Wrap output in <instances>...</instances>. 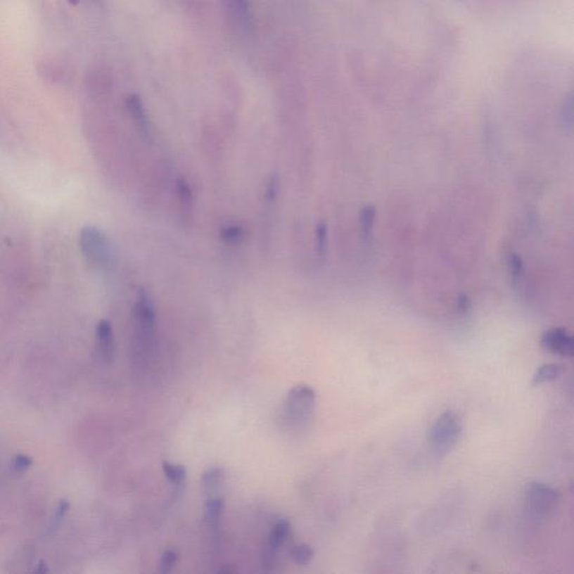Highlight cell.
Wrapping results in <instances>:
<instances>
[{
	"label": "cell",
	"instance_id": "1",
	"mask_svg": "<svg viewBox=\"0 0 574 574\" xmlns=\"http://www.w3.org/2000/svg\"><path fill=\"white\" fill-rule=\"evenodd\" d=\"M461 434V420L454 412L447 411L438 417L428 432V445L434 456H447L456 447Z\"/></svg>",
	"mask_w": 574,
	"mask_h": 574
},
{
	"label": "cell",
	"instance_id": "2",
	"mask_svg": "<svg viewBox=\"0 0 574 574\" xmlns=\"http://www.w3.org/2000/svg\"><path fill=\"white\" fill-rule=\"evenodd\" d=\"M80 248L84 260L96 269H106L111 264V245L105 232L96 227H83L80 232Z\"/></svg>",
	"mask_w": 574,
	"mask_h": 574
},
{
	"label": "cell",
	"instance_id": "3",
	"mask_svg": "<svg viewBox=\"0 0 574 574\" xmlns=\"http://www.w3.org/2000/svg\"><path fill=\"white\" fill-rule=\"evenodd\" d=\"M561 495L547 483H530L525 488V502L536 518H549L560 505Z\"/></svg>",
	"mask_w": 574,
	"mask_h": 574
},
{
	"label": "cell",
	"instance_id": "4",
	"mask_svg": "<svg viewBox=\"0 0 574 574\" xmlns=\"http://www.w3.org/2000/svg\"><path fill=\"white\" fill-rule=\"evenodd\" d=\"M314 390L307 385H300L290 390L285 403L287 420L295 424L309 422L315 409Z\"/></svg>",
	"mask_w": 574,
	"mask_h": 574
},
{
	"label": "cell",
	"instance_id": "5",
	"mask_svg": "<svg viewBox=\"0 0 574 574\" xmlns=\"http://www.w3.org/2000/svg\"><path fill=\"white\" fill-rule=\"evenodd\" d=\"M134 314H135L136 326H137L141 337L149 339L154 333L156 313H155L154 304L149 298L148 293L143 288H141L137 294Z\"/></svg>",
	"mask_w": 574,
	"mask_h": 574
},
{
	"label": "cell",
	"instance_id": "6",
	"mask_svg": "<svg viewBox=\"0 0 574 574\" xmlns=\"http://www.w3.org/2000/svg\"><path fill=\"white\" fill-rule=\"evenodd\" d=\"M541 343L542 347L549 354L560 357L573 356V338L566 329H549L542 336Z\"/></svg>",
	"mask_w": 574,
	"mask_h": 574
},
{
	"label": "cell",
	"instance_id": "7",
	"mask_svg": "<svg viewBox=\"0 0 574 574\" xmlns=\"http://www.w3.org/2000/svg\"><path fill=\"white\" fill-rule=\"evenodd\" d=\"M221 3L224 4L227 15L231 20L235 27L243 32L250 31L253 25H251V15L247 0H221Z\"/></svg>",
	"mask_w": 574,
	"mask_h": 574
},
{
	"label": "cell",
	"instance_id": "8",
	"mask_svg": "<svg viewBox=\"0 0 574 574\" xmlns=\"http://www.w3.org/2000/svg\"><path fill=\"white\" fill-rule=\"evenodd\" d=\"M97 343L101 357L107 362H113L116 352L115 337L111 323L108 320H101L97 326Z\"/></svg>",
	"mask_w": 574,
	"mask_h": 574
},
{
	"label": "cell",
	"instance_id": "9",
	"mask_svg": "<svg viewBox=\"0 0 574 574\" xmlns=\"http://www.w3.org/2000/svg\"><path fill=\"white\" fill-rule=\"evenodd\" d=\"M291 525L286 519L279 521L273 530H272L269 540H268L267 549H266L265 558L268 563L273 562L274 558L276 556L279 549L282 547L283 544L286 542L287 537L290 535Z\"/></svg>",
	"mask_w": 574,
	"mask_h": 574
},
{
	"label": "cell",
	"instance_id": "10",
	"mask_svg": "<svg viewBox=\"0 0 574 574\" xmlns=\"http://www.w3.org/2000/svg\"><path fill=\"white\" fill-rule=\"evenodd\" d=\"M128 113L133 118L136 126L141 129L143 133H146L148 130V119H147L146 110L144 108L141 98L137 94H130L126 100Z\"/></svg>",
	"mask_w": 574,
	"mask_h": 574
},
{
	"label": "cell",
	"instance_id": "11",
	"mask_svg": "<svg viewBox=\"0 0 574 574\" xmlns=\"http://www.w3.org/2000/svg\"><path fill=\"white\" fill-rule=\"evenodd\" d=\"M224 470L220 466H213L202 475V489L205 494L212 495L218 492L224 483Z\"/></svg>",
	"mask_w": 574,
	"mask_h": 574
},
{
	"label": "cell",
	"instance_id": "12",
	"mask_svg": "<svg viewBox=\"0 0 574 574\" xmlns=\"http://www.w3.org/2000/svg\"><path fill=\"white\" fill-rule=\"evenodd\" d=\"M224 511V498L219 497V496H212V497L207 500L205 505V521L209 528H218L219 521H220Z\"/></svg>",
	"mask_w": 574,
	"mask_h": 574
},
{
	"label": "cell",
	"instance_id": "13",
	"mask_svg": "<svg viewBox=\"0 0 574 574\" xmlns=\"http://www.w3.org/2000/svg\"><path fill=\"white\" fill-rule=\"evenodd\" d=\"M563 371V367L559 364H545L541 367L538 368L535 375L533 377L532 384L533 386L544 384V383H549V381H555L560 377L561 374Z\"/></svg>",
	"mask_w": 574,
	"mask_h": 574
},
{
	"label": "cell",
	"instance_id": "14",
	"mask_svg": "<svg viewBox=\"0 0 574 574\" xmlns=\"http://www.w3.org/2000/svg\"><path fill=\"white\" fill-rule=\"evenodd\" d=\"M219 235L224 243L237 245L245 239L246 231L243 227L238 226V224H228L221 228Z\"/></svg>",
	"mask_w": 574,
	"mask_h": 574
},
{
	"label": "cell",
	"instance_id": "15",
	"mask_svg": "<svg viewBox=\"0 0 574 574\" xmlns=\"http://www.w3.org/2000/svg\"><path fill=\"white\" fill-rule=\"evenodd\" d=\"M163 471L165 477L174 485H182L186 479V469L182 464L164 462Z\"/></svg>",
	"mask_w": 574,
	"mask_h": 574
},
{
	"label": "cell",
	"instance_id": "16",
	"mask_svg": "<svg viewBox=\"0 0 574 574\" xmlns=\"http://www.w3.org/2000/svg\"><path fill=\"white\" fill-rule=\"evenodd\" d=\"M313 556H314V551L307 544L298 545L291 552V558L298 566H307L312 561Z\"/></svg>",
	"mask_w": 574,
	"mask_h": 574
},
{
	"label": "cell",
	"instance_id": "17",
	"mask_svg": "<svg viewBox=\"0 0 574 574\" xmlns=\"http://www.w3.org/2000/svg\"><path fill=\"white\" fill-rule=\"evenodd\" d=\"M376 219V209L371 205H367L362 209V215H360V224H362V230L364 235L369 236L370 232L373 231L374 224H375Z\"/></svg>",
	"mask_w": 574,
	"mask_h": 574
},
{
	"label": "cell",
	"instance_id": "18",
	"mask_svg": "<svg viewBox=\"0 0 574 574\" xmlns=\"http://www.w3.org/2000/svg\"><path fill=\"white\" fill-rule=\"evenodd\" d=\"M177 559H179V554H177L175 549H171L165 551L163 555H162V559H160V573H170V572L173 570V568H174L175 564H177Z\"/></svg>",
	"mask_w": 574,
	"mask_h": 574
},
{
	"label": "cell",
	"instance_id": "19",
	"mask_svg": "<svg viewBox=\"0 0 574 574\" xmlns=\"http://www.w3.org/2000/svg\"><path fill=\"white\" fill-rule=\"evenodd\" d=\"M315 243H317V250L319 254H326V245H328V228L323 222L319 224L315 229Z\"/></svg>",
	"mask_w": 574,
	"mask_h": 574
},
{
	"label": "cell",
	"instance_id": "20",
	"mask_svg": "<svg viewBox=\"0 0 574 574\" xmlns=\"http://www.w3.org/2000/svg\"><path fill=\"white\" fill-rule=\"evenodd\" d=\"M508 269L514 279H521L524 274V262L517 254H511L508 257Z\"/></svg>",
	"mask_w": 574,
	"mask_h": 574
},
{
	"label": "cell",
	"instance_id": "21",
	"mask_svg": "<svg viewBox=\"0 0 574 574\" xmlns=\"http://www.w3.org/2000/svg\"><path fill=\"white\" fill-rule=\"evenodd\" d=\"M177 190L179 201L184 205H190L192 202V191H191L190 184L184 177H179L177 179Z\"/></svg>",
	"mask_w": 574,
	"mask_h": 574
},
{
	"label": "cell",
	"instance_id": "22",
	"mask_svg": "<svg viewBox=\"0 0 574 574\" xmlns=\"http://www.w3.org/2000/svg\"><path fill=\"white\" fill-rule=\"evenodd\" d=\"M279 191V179L277 175H273L268 181L267 188H266V200L268 202H273L276 200Z\"/></svg>",
	"mask_w": 574,
	"mask_h": 574
},
{
	"label": "cell",
	"instance_id": "23",
	"mask_svg": "<svg viewBox=\"0 0 574 574\" xmlns=\"http://www.w3.org/2000/svg\"><path fill=\"white\" fill-rule=\"evenodd\" d=\"M32 460L25 456H18L15 459V468L20 471H24L27 469L28 466H31Z\"/></svg>",
	"mask_w": 574,
	"mask_h": 574
},
{
	"label": "cell",
	"instance_id": "24",
	"mask_svg": "<svg viewBox=\"0 0 574 574\" xmlns=\"http://www.w3.org/2000/svg\"><path fill=\"white\" fill-rule=\"evenodd\" d=\"M470 307V302L468 300L466 296H461V298H459L458 300V310L459 312L461 313H466L468 312V310Z\"/></svg>",
	"mask_w": 574,
	"mask_h": 574
},
{
	"label": "cell",
	"instance_id": "25",
	"mask_svg": "<svg viewBox=\"0 0 574 574\" xmlns=\"http://www.w3.org/2000/svg\"><path fill=\"white\" fill-rule=\"evenodd\" d=\"M69 1L70 3L73 4V5H75V4L79 3V0H69Z\"/></svg>",
	"mask_w": 574,
	"mask_h": 574
}]
</instances>
